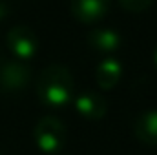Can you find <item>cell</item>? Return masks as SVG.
<instances>
[{"label":"cell","instance_id":"5b68a950","mask_svg":"<svg viewBox=\"0 0 157 155\" xmlns=\"http://www.w3.org/2000/svg\"><path fill=\"white\" fill-rule=\"evenodd\" d=\"M112 0H71V15L82 24H95L104 18Z\"/></svg>","mask_w":157,"mask_h":155},{"label":"cell","instance_id":"8992f818","mask_svg":"<svg viewBox=\"0 0 157 155\" xmlns=\"http://www.w3.org/2000/svg\"><path fill=\"white\" fill-rule=\"evenodd\" d=\"M75 110L80 117L90 119V120H97L102 119L108 112V102L104 97H101L99 93L93 91H86L80 93L75 99Z\"/></svg>","mask_w":157,"mask_h":155},{"label":"cell","instance_id":"3957f363","mask_svg":"<svg viewBox=\"0 0 157 155\" xmlns=\"http://www.w3.org/2000/svg\"><path fill=\"white\" fill-rule=\"evenodd\" d=\"M31 80V70L22 60H9L0 66V89L4 93H20Z\"/></svg>","mask_w":157,"mask_h":155},{"label":"cell","instance_id":"8fae6325","mask_svg":"<svg viewBox=\"0 0 157 155\" xmlns=\"http://www.w3.org/2000/svg\"><path fill=\"white\" fill-rule=\"evenodd\" d=\"M9 15V7H7V4H4V2H0V22L6 18Z\"/></svg>","mask_w":157,"mask_h":155},{"label":"cell","instance_id":"ba28073f","mask_svg":"<svg viewBox=\"0 0 157 155\" xmlns=\"http://www.w3.org/2000/svg\"><path fill=\"white\" fill-rule=\"evenodd\" d=\"M135 137L150 146H157V110H148L135 120Z\"/></svg>","mask_w":157,"mask_h":155},{"label":"cell","instance_id":"7a4b0ae2","mask_svg":"<svg viewBox=\"0 0 157 155\" xmlns=\"http://www.w3.org/2000/svg\"><path fill=\"white\" fill-rule=\"evenodd\" d=\"M33 135L39 150L48 155L59 153L66 144V126L57 117H42L35 126Z\"/></svg>","mask_w":157,"mask_h":155},{"label":"cell","instance_id":"9c48e42d","mask_svg":"<svg viewBox=\"0 0 157 155\" xmlns=\"http://www.w3.org/2000/svg\"><path fill=\"white\" fill-rule=\"evenodd\" d=\"M122 77V66L115 59H106L99 64L97 71H95V78L97 84L102 89H112L119 84V80Z\"/></svg>","mask_w":157,"mask_h":155},{"label":"cell","instance_id":"6da1fadb","mask_svg":"<svg viewBox=\"0 0 157 155\" xmlns=\"http://www.w3.org/2000/svg\"><path fill=\"white\" fill-rule=\"evenodd\" d=\"M37 95L46 108H66L73 97V77L70 70L60 64L44 68L37 78Z\"/></svg>","mask_w":157,"mask_h":155},{"label":"cell","instance_id":"52a82bcc","mask_svg":"<svg viewBox=\"0 0 157 155\" xmlns=\"http://www.w3.org/2000/svg\"><path fill=\"white\" fill-rule=\"evenodd\" d=\"M88 46L99 53H113L121 46V35L115 29L110 28H99L90 31L88 35Z\"/></svg>","mask_w":157,"mask_h":155},{"label":"cell","instance_id":"277c9868","mask_svg":"<svg viewBox=\"0 0 157 155\" xmlns=\"http://www.w3.org/2000/svg\"><path fill=\"white\" fill-rule=\"evenodd\" d=\"M7 47L18 60H28L35 57L39 49V40L28 26H15L7 33Z\"/></svg>","mask_w":157,"mask_h":155},{"label":"cell","instance_id":"30bf717a","mask_svg":"<svg viewBox=\"0 0 157 155\" xmlns=\"http://www.w3.org/2000/svg\"><path fill=\"white\" fill-rule=\"evenodd\" d=\"M119 4L130 13H141L152 6V0H119Z\"/></svg>","mask_w":157,"mask_h":155},{"label":"cell","instance_id":"7c38bea8","mask_svg":"<svg viewBox=\"0 0 157 155\" xmlns=\"http://www.w3.org/2000/svg\"><path fill=\"white\" fill-rule=\"evenodd\" d=\"M154 62H155V66H157V46H155V49H154Z\"/></svg>","mask_w":157,"mask_h":155}]
</instances>
